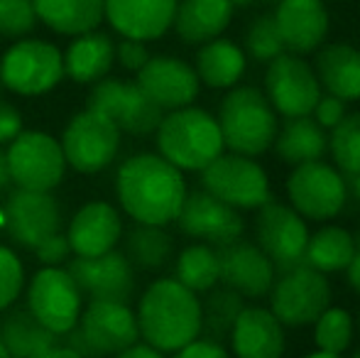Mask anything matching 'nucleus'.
I'll return each instance as SVG.
<instances>
[{
	"label": "nucleus",
	"instance_id": "1",
	"mask_svg": "<svg viewBox=\"0 0 360 358\" xmlns=\"http://www.w3.org/2000/svg\"><path fill=\"white\" fill-rule=\"evenodd\" d=\"M115 194L125 214L138 224L167 226L179 216L186 199V181L181 170L162 155L143 153L120 165Z\"/></svg>",
	"mask_w": 360,
	"mask_h": 358
},
{
	"label": "nucleus",
	"instance_id": "2",
	"mask_svg": "<svg viewBox=\"0 0 360 358\" xmlns=\"http://www.w3.org/2000/svg\"><path fill=\"white\" fill-rule=\"evenodd\" d=\"M138 329L145 344L157 351L181 349L201 336V300L174 277L155 280L138 307Z\"/></svg>",
	"mask_w": 360,
	"mask_h": 358
},
{
	"label": "nucleus",
	"instance_id": "3",
	"mask_svg": "<svg viewBox=\"0 0 360 358\" xmlns=\"http://www.w3.org/2000/svg\"><path fill=\"white\" fill-rule=\"evenodd\" d=\"M155 133L160 155L181 172H201L226 148L216 115L196 106L169 110Z\"/></svg>",
	"mask_w": 360,
	"mask_h": 358
},
{
	"label": "nucleus",
	"instance_id": "4",
	"mask_svg": "<svg viewBox=\"0 0 360 358\" xmlns=\"http://www.w3.org/2000/svg\"><path fill=\"white\" fill-rule=\"evenodd\" d=\"M223 145L231 153L260 158L275 143L280 120L267 101L265 91L257 87H233L223 96L218 108Z\"/></svg>",
	"mask_w": 360,
	"mask_h": 358
},
{
	"label": "nucleus",
	"instance_id": "5",
	"mask_svg": "<svg viewBox=\"0 0 360 358\" xmlns=\"http://www.w3.org/2000/svg\"><path fill=\"white\" fill-rule=\"evenodd\" d=\"M79 319V324L64 334L67 339L62 344L84 358L115 356L138 344L140 339L138 317L128 307V302L91 300Z\"/></svg>",
	"mask_w": 360,
	"mask_h": 358
},
{
	"label": "nucleus",
	"instance_id": "6",
	"mask_svg": "<svg viewBox=\"0 0 360 358\" xmlns=\"http://www.w3.org/2000/svg\"><path fill=\"white\" fill-rule=\"evenodd\" d=\"M204 191L238 211H257L272 199L270 177L255 158L238 153H221L201 170Z\"/></svg>",
	"mask_w": 360,
	"mask_h": 358
},
{
	"label": "nucleus",
	"instance_id": "7",
	"mask_svg": "<svg viewBox=\"0 0 360 358\" xmlns=\"http://www.w3.org/2000/svg\"><path fill=\"white\" fill-rule=\"evenodd\" d=\"M331 282L307 263L280 272L270 290V312L285 329L311 326L326 307H331Z\"/></svg>",
	"mask_w": 360,
	"mask_h": 358
},
{
	"label": "nucleus",
	"instance_id": "8",
	"mask_svg": "<svg viewBox=\"0 0 360 358\" xmlns=\"http://www.w3.org/2000/svg\"><path fill=\"white\" fill-rule=\"evenodd\" d=\"M285 186L289 206L307 221L336 219L348 199L346 177L323 160L292 167Z\"/></svg>",
	"mask_w": 360,
	"mask_h": 358
},
{
	"label": "nucleus",
	"instance_id": "9",
	"mask_svg": "<svg viewBox=\"0 0 360 358\" xmlns=\"http://www.w3.org/2000/svg\"><path fill=\"white\" fill-rule=\"evenodd\" d=\"M8 155L10 181L18 189L52 191L62 184L67 172V160L62 153V143L39 130H22L5 150Z\"/></svg>",
	"mask_w": 360,
	"mask_h": 358
},
{
	"label": "nucleus",
	"instance_id": "10",
	"mask_svg": "<svg viewBox=\"0 0 360 358\" xmlns=\"http://www.w3.org/2000/svg\"><path fill=\"white\" fill-rule=\"evenodd\" d=\"M62 52L44 39H20L0 59V79L20 96L47 94L62 82Z\"/></svg>",
	"mask_w": 360,
	"mask_h": 358
},
{
	"label": "nucleus",
	"instance_id": "11",
	"mask_svg": "<svg viewBox=\"0 0 360 358\" xmlns=\"http://www.w3.org/2000/svg\"><path fill=\"white\" fill-rule=\"evenodd\" d=\"M255 243L277 272L297 268L304 263L309 243L307 219L285 201L270 199L255 211Z\"/></svg>",
	"mask_w": 360,
	"mask_h": 358
},
{
	"label": "nucleus",
	"instance_id": "12",
	"mask_svg": "<svg viewBox=\"0 0 360 358\" xmlns=\"http://www.w3.org/2000/svg\"><path fill=\"white\" fill-rule=\"evenodd\" d=\"M265 96L282 118H302L311 115L314 106L321 98V84L314 67L304 57L282 52L267 62L265 72Z\"/></svg>",
	"mask_w": 360,
	"mask_h": 358
},
{
	"label": "nucleus",
	"instance_id": "13",
	"mask_svg": "<svg viewBox=\"0 0 360 358\" xmlns=\"http://www.w3.org/2000/svg\"><path fill=\"white\" fill-rule=\"evenodd\" d=\"M120 148V130L98 110H81L69 120L62 138V153L76 172L94 174L108 167Z\"/></svg>",
	"mask_w": 360,
	"mask_h": 358
},
{
	"label": "nucleus",
	"instance_id": "14",
	"mask_svg": "<svg viewBox=\"0 0 360 358\" xmlns=\"http://www.w3.org/2000/svg\"><path fill=\"white\" fill-rule=\"evenodd\" d=\"M89 108L103 113L118 125L120 133L150 135L165 118V110L155 106L135 82L101 79L89 94Z\"/></svg>",
	"mask_w": 360,
	"mask_h": 358
},
{
	"label": "nucleus",
	"instance_id": "15",
	"mask_svg": "<svg viewBox=\"0 0 360 358\" xmlns=\"http://www.w3.org/2000/svg\"><path fill=\"white\" fill-rule=\"evenodd\" d=\"M27 309L57 336H64L79 324L81 290L62 268H42L27 290Z\"/></svg>",
	"mask_w": 360,
	"mask_h": 358
},
{
	"label": "nucleus",
	"instance_id": "16",
	"mask_svg": "<svg viewBox=\"0 0 360 358\" xmlns=\"http://www.w3.org/2000/svg\"><path fill=\"white\" fill-rule=\"evenodd\" d=\"M176 226L184 236L214 245V248H223L243 238L245 234V221L240 211L223 204L221 199L204 189L186 194L179 216H176Z\"/></svg>",
	"mask_w": 360,
	"mask_h": 358
},
{
	"label": "nucleus",
	"instance_id": "17",
	"mask_svg": "<svg viewBox=\"0 0 360 358\" xmlns=\"http://www.w3.org/2000/svg\"><path fill=\"white\" fill-rule=\"evenodd\" d=\"M62 209L49 191L18 189L5 204V229L8 236L22 248L34 250L44 238L59 234Z\"/></svg>",
	"mask_w": 360,
	"mask_h": 358
},
{
	"label": "nucleus",
	"instance_id": "18",
	"mask_svg": "<svg viewBox=\"0 0 360 358\" xmlns=\"http://www.w3.org/2000/svg\"><path fill=\"white\" fill-rule=\"evenodd\" d=\"M69 275L81 295L98 302H128L135 292V270L125 253L108 250L94 258H76L69 263Z\"/></svg>",
	"mask_w": 360,
	"mask_h": 358
},
{
	"label": "nucleus",
	"instance_id": "19",
	"mask_svg": "<svg viewBox=\"0 0 360 358\" xmlns=\"http://www.w3.org/2000/svg\"><path fill=\"white\" fill-rule=\"evenodd\" d=\"M216 250L223 287H231L243 300H262L270 295L277 270L270 258L257 248V243L238 238Z\"/></svg>",
	"mask_w": 360,
	"mask_h": 358
},
{
	"label": "nucleus",
	"instance_id": "20",
	"mask_svg": "<svg viewBox=\"0 0 360 358\" xmlns=\"http://www.w3.org/2000/svg\"><path fill=\"white\" fill-rule=\"evenodd\" d=\"M272 18L285 44V52L299 54V57L316 52L326 42L331 30V15L323 0H280Z\"/></svg>",
	"mask_w": 360,
	"mask_h": 358
},
{
	"label": "nucleus",
	"instance_id": "21",
	"mask_svg": "<svg viewBox=\"0 0 360 358\" xmlns=\"http://www.w3.org/2000/svg\"><path fill=\"white\" fill-rule=\"evenodd\" d=\"M147 98L162 110H176L191 106L199 96L201 82L194 67L176 57H150L135 79Z\"/></svg>",
	"mask_w": 360,
	"mask_h": 358
},
{
	"label": "nucleus",
	"instance_id": "22",
	"mask_svg": "<svg viewBox=\"0 0 360 358\" xmlns=\"http://www.w3.org/2000/svg\"><path fill=\"white\" fill-rule=\"evenodd\" d=\"M228 341L236 358H282L287 351L285 326L270 307H243Z\"/></svg>",
	"mask_w": 360,
	"mask_h": 358
},
{
	"label": "nucleus",
	"instance_id": "23",
	"mask_svg": "<svg viewBox=\"0 0 360 358\" xmlns=\"http://www.w3.org/2000/svg\"><path fill=\"white\" fill-rule=\"evenodd\" d=\"M179 0H105V20L125 39L152 42L167 34Z\"/></svg>",
	"mask_w": 360,
	"mask_h": 358
},
{
	"label": "nucleus",
	"instance_id": "24",
	"mask_svg": "<svg viewBox=\"0 0 360 358\" xmlns=\"http://www.w3.org/2000/svg\"><path fill=\"white\" fill-rule=\"evenodd\" d=\"M120 234H123V221L120 214L105 201H91L69 224L67 241L72 245V253L79 258H94L103 255L115 248Z\"/></svg>",
	"mask_w": 360,
	"mask_h": 358
},
{
	"label": "nucleus",
	"instance_id": "25",
	"mask_svg": "<svg viewBox=\"0 0 360 358\" xmlns=\"http://www.w3.org/2000/svg\"><path fill=\"white\" fill-rule=\"evenodd\" d=\"M321 91L346 101H360V49L348 42L321 44L314 59Z\"/></svg>",
	"mask_w": 360,
	"mask_h": 358
},
{
	"label": "nucleus",
	"instance_id": "26",
	"mask_svg": "<svg viewBox=\"0 0 360 358\" xmlns=\"http://www.w3.org/2000/svg\"><path fill=\"white\" fill-rule=\"evenodd\" d=\"M233 13L236 8L231 0H179L172 27L181 42L206 44L226 32L233 23Z\"/></svg>",
	"mask_w": 360,
	"mask_h": 358
},
{
	"label": "nucleus",
	"instance_id": "27",
	"mask_svg": "<svg viewBox=\"0 0 360 358\" xmlns=\"http://www.w3.org/2000/svg\"><path fill=\"white\" fill-rule=\"evenodd\" d=\"M245 69H248V54L233 39L216 37L211 42L201 44V49L196 52L194 72L199 77V82L209 89L228 91L238 87Z\"/></svg>",
	"mask_w": 360,
	"mask_h": 358
},
{
	"label": "nucleus",
	"instance_id": "28",
	"mask_svg": "<svg viewBox=\"0 0 360 358\" xmlns=\"http://www.w3.org/2000/svg\"><path fill=\"white\" fill-rule=\"evenodd\" d=\"M272 148L282 162L297 167L304 162L323 160V155L328 153V135L311 115L285 118V123L277 128Z\"/></svg>",
	"mask_w": 360,
	"mask_h": 358
},
{
	"label": "nucleus",
	"instance_id": "29",
	"mask_svg": "<svg viewBox=\"0 0 360 358\" xmlns=\"http://www.w3.org/2000/svg\"><path fill=\"white\" fill-rule=\"evenodd\" d=\"M115 44L103 32H84L64 52V74L76 84H96L110 72Z\"/></svg>",
	"mask_w": 360,
	"mask_h": 358
},
{
	"label": "nucleus",
	"instance_id": "30",
	"mask_svg": "<svg viewBox=\"0 0 360 358\" xmlns=\"http://www.w3.org/2000/svg\"><path fill=\"white\" fill-rule=\"evenodd\" d=\"M37 20L59 34L79 37L105 20V0H32Z\"/></svg>",
	"mask_w": 360,
	"mask_h": 358
},
{
	"label": "nucleus",
	"instance_id": "31",
	"mask_svg": "<svg viewBox=\"0 0 360 358\" xmlns=\"http://www.w3.org/2000/svg\"><path fill=\"white\" fill-rule=\"evenodd\" d=\"M59 341H62V336H57L44 324H39L37 317L27 307L13 309L0 321V344L5 346L10 358H32L57 346Z\"/></svg>",
	"mask_w": 360,
	"mask_h": 358
},
{
	"label": "nucleus",
	"instance_id": "32",
	"mask_svg": "<svg viewBox=\"0 0 360 358\" xmlns=\"http://www.w3.org/2000/svg\"><path fill=\"white\" fill-rule=\"evenodd\" d=\"M353 255H356V241L351 231L336 224H326L316 234H309L304 263L323 275H333L346 270Z\"/></svg>",
	"mask_w": 360,
	"mask_h": 358
},
{
	"label": "nucleus",
	"instance_id": "33",
	"mask_svg": "<svg viewBox=\"0 0 360 358\" xmlns=\"http://www.w3.org/2000/svg\"><path fill=\"white\" fill-rule=\"evenodd\" d=\"M174 255V238L165 231V226L138 224L128 236L125 243V258L133 268L140 270H160Z\"/></svg>",
	"mask_w": 360,
	"mask_h": 358
},
{
	"label": "nucleus",
	"instance_id": "34",
	"mask_svg": "<svg viewBox=\"0 0 360 358\" xmlns=\"http://www.w3.org/2000/svg\"><path fill=\"white\" fill-rule=\"evenodd\" d=\"M174 280H179L191 292H209L221 282L218 250L206 243H191L179 253L174 265Z\"/></svg>",
	"mask_w": 360,
	"mask_h": 358
},
{
	"label": "nucleus",
	"instance_id": "35",
	"mask_svg": "<svg viewBox=\"0 0 360 358\" xmlns=\"http://www.w3.org/2000/svg\"><path fill=\"white\" fill-rule=\"evenodd\" d=\"M245 302L231 287H214L209 290V297L201 302V334L206 339L226 341L231 336V329L236 324L238 314L243 312Z\"/></svg>",
	"mask_w": 360,
	"mask_h": 358
},
{
	"label": "nucleus",
	"instance_id": "36",
	"mask_svg": "<svg viewBox=\"0 0 360 358\" xmlns=\"http://www.w3.org/2000/svg\"><path fill=\"white\" fill-rule=\"evenodd\" d=\"M311 326L314 344H316L319 351H326V354L343 356L351 349L353 336H356V319L343 307H326Z\"/></svg>",
	"mask_w": 360,
	"mask_h": 358
},
{
	"label": "nucleus",
	"instance_id": "37",
	"mask_svg": "<svg viewBox=\"0 0 360 358\" xmlns=\"http://www.w3.org/2000/svg\"><path fill=\"white\" fill-rule=\"evenodd\" d=\"M328 153L333 158V167L343 177H353L360 172V110L346 113L336 128L328 130Z\"/></svg>",
	"mask_w": 360,
	"mask_h": 358
},
{
	"label": "nucleus",
	"instance_id": "38",
	"mask_svg": "<svg viewBox=\"0 0 360 358\" xmlns=\"http://www.w3.org/2000/svg\"><path fill=\"white\" fill-rule=\"evenodd\" d=\"M245 54L252 57L255 62H272L275 57H280L285 52V44H282V37L277 32V25L272 15H257L250 23L245 32Z\"/></svg>",
	"mask_w": 360,
	"mask_h": 358
},
{
	"label": "nucleus",
	"instance_id": "39",
	"mask_svg": "<svg viewBox=\"0 0 360 358\" xmlns=\"http://www.w3.org/2000/svg\"><path fill=\"white\" fill-rule=\"evenodd\" d=\"M37 25L32 0H0V34L3 37H25Z\"/></svg>",
	"mask_w": 360,
	"mask_h": 358
},
{
	"label": "nucleus",
	"instance_id": "40",
	"mask_svg": "<svg viewBox=\"0 0 360 358\" xmlns=\"http://www.w3.org/2000/svg\"><path fill=\"white\" fill-rule=\"evenodd\" d=\"M25 270L20 258L10 248L0 245V309L10 307L22 292Z\"/></svg>",
	"mask_w": 360,
	"mask_h": 358
},
{
	"label": "nucleus",
	"instance_id": "41",
	"mask_svg": "<svg viewBox=\"0 0 360 358\" xmlns=\"http://www.w3.org/2000/svg\"><path fill=\"white\" fill-rule=\"evenodd\" d=\"M346 113H348L346 101L336 98V96H331V94H321L319 103L314 106V110H311V118L316 120L323 130H331V128H336V125L341 123Z\"/></svg>",
	"mask_w": 360,
	"mask_h": 358
},
{
	"label": "nucleus",
	"instance_id": "42",
	"mask_svg": "<svg viewBox=\"0 0 360 358\" xmlns=\"http://www.w3.org/2000/svg\"><path fill=\"white\" fill-rule=\"evenodd\" d=\"M69 253H72V245H69L67 236H62V234H52L49 238H44L42 243L34 248V255H37L47 268H59V265L69 258Z\"/></svg>",
	"mask_w": 360,
	"mask_h": 358
},
{
	"label": "nucleus",
	"instance_id": "43",
	"mask_svg": "<svg viewBox=\"0 0 360 358\" xmlns=\"http://www.w3.org/2000/svg\"><path fill=\"white\" fill-rule=\"evenodd\" d=\"M172 358H231V354H228V349L221 341L196 336L194 341H189V344H184L181 349H176Z\"/></svg>",
	"mask_w": 360,
	"mask_h": 358
},
{
	"label": "nucleus",
	"instance_id": "44",
	"mask_svg": "<svg viewBox=\"0 0 360 358\" xmlns=\"http://www.w3.org/2000/svg\"><path fill=\"white\" fill-rule=\"evenodd\" d=\"M115 59H118L128 72H140L147 64V59H150V52H147L145 42H140V39L123 37V42L115 47Z\"/></svg>",
	"mask_w": 360,
	"mask_h": 358
},
{
	"label": "nucleus",
	"instance_id": "45",
	"mask_svg": "<svg viewBox=\"0 0 360 358\" xmlns=\"http://www.w3.org/2000/svg\"><path fill=\"white\" fill-rule=\"evenodd\" d=\"M22 133V115L8 101H0V145L13 143Z\"/></svg>",
	"mask_w": 360,
	"mask_h": 358
},
{
	"label": "nucleus",
	"instance_id": "46",
	"mask_svg": "<svg viewBox=\"0 0 360 358\" xmlns=\"http://www.w3.org/2000/svg\"><path fill=\"white\" fill-rule=\"evenodd\" d=\"M115 358H165V356H162V351L152 349L150 344H133L130 349L115 354Z\"/></svg>",
	"mask_w": 360,
	"mask_h": 358
},
{
	"label": "nucleus",
	"instance_id": "47",
	"mask_svg": "<svg viewBox=\"0 0 360 358\" xmlns=\"http://www.w3.org/2000/svg\"><path fill=\"white\" fill-rule=\"evenodd\" d=\"M346 277H348V285H351V290L360 295V253L356 250V255H353V260L348 263L346 268Z\"/></svg>",
	"mask_w": 360,
	"mask_h": 358
},
{
	"label": "nucleus",
	"instance_id": "48",
	"mask_svg": "<svg viewBox=\"0 0 360 358\" xmlns=\"http://www.w3.org/2000/svg\"><path fill=\"white\" fill-rule=\"evenodd\" d=\"M32 358H84L81 354H76L74 349H69V346H64L62 341H59L57 346H52V349L42 351V354L32 356Z\"/></svg>",
	"mask_w": 360,
	"mask_h": 358
},
{
	"label": "nucleus",
	"instance_id": "49",
	"mask_svg": "<svg viewBox=\"0 0 360 358\" xmlns=\"http://www.w3.org/2000/svg\"><path fill=\"white\" fill-rule=\"evenodd\" d=\"M10 184V170H8V155H5V150L0 148V191L5 189V186Z\"/></svg>",
	"mask_w": 360,
	"mask_h": 358
},
{
	"label": "nucleus",
	"instance_id": "50",
	"mask_svg": "<svg viewBox=\"0 0 360 358\" xmlns=\"http://www.w3.org/2000/svg\"><path fill=\"white\" fill-rule=\"evenodd\" d=\"M348 191H351L353 199H356L358 204H360V172H358V174H353V177H351V184H348Z\"/></svg>",
	"mask_w": 360,
	"mask_h": 358
},
{
	"label": "nucleus",
	"instance_id": "51",
	"mask_svg": "<svg viewBox=\"0 0 360 358\" xmlns=\"http://www.w3.org/2000/svg\"><path fill=\"white\" fill-rule=\"evenodd\" d=\"M304 358H343V356H336V354H326V351H311V354H307Z\"/></svg>",
	"mask_w": 360,
	"mask_h": 358
},
{
	"label": "nucleus",
	"instance_id": "52",
	"mask_svg": "<svg viewBox=\"0 0 360 358\" xmlns=\"http://www.w3.org/2000/svg\"><path fill=\"white\" fill-rule=\"evenodd\" d=\"M250 3H252V0H231L233 8H248Z\"/></svg>",
	"mask_w": 360,
	"mask_h": 358
},
{
	"label": "nucleus",
	"instance_id": "53",
	"mask_svg": "<svg viewBox=\"0 0 360 358\" xmlns=\"http://www.w3.org/2000/svg\"><path fill=\"white\" fill-rule=\"evenodd\" d=\"M353 241H356V250L360 253V226H358V231L353 234Z\"/></svg>",
	"mask_w": 360,
	"mask_h": 358
},
{
	"label": "nucleus",
	"instance_id": "54",
	"mask_svg": "<svg viewBox=\"0 0 360 358\" xmlns=\"http://www.w3.org/2000/svg\"><path fill=\"white\" fill-rule=\"evenodd\" d=\"M0 358H10V354L5 351V346H3V344H0Z\"/></svg>",
	"mask_w": 360,
	"mask_h": 358
},
{
	"label": "nucleus",
	"instance_id": "55",
	"mask_svg": "<svg viewBox=\"0 0 360 358\" xmlns=\"http://www.w3.org/2000/svg\"><path fill=\"white\" fill-rule=\"evenodd\" d=\"M262 3H270V5H277L280 0H262Z\"/></svg>",
	"mask_w": 360,
	"mask_h": 358
},
{
	"label": "nucleus",
	"instance_id": "56",
	"mask_svg": "<svg viewBox=\"0 0 360 358\" xmlns=\"http://www.w3.org/2000/svg\"><path fill=\"white\" fill-rule=\"evenodd\" d=\"M356 326H358V331H360V314H358V319H356Z\"/></svg>",
	"mask_w": 360,
	"mask_h": 358
},
{
	"label": "nucleus",
	"instance_id": "57",
	"mask_svg": "<svg viewBox=\"0 0 360 358\" xmlns=\"http://www.w3.org/2000/svg\"><path fill=\"white\" fill-rule=\"evenodd\" d=\"M351 358H360V349H358V351H356V354H353Z\"/></svg>",
	"mask_w": 360,
	"mask_h": 358
}]
</instances>
